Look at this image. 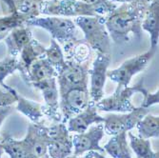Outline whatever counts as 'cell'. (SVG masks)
<instances>
[{
	"label": "cell",
	"instance_id": "obj_22",
	"mask_svg": "<svg viewBox=\"0 0 159 158\" xmlns=\"http://www.w3.org/2000/svg\"><path fill=\"white\" fill-rule=\"evenodd\" d=\"M139 137L144 139L158 138L159 136V116L147 113L136 124Z\"/></svg>",
	"mask_w": 159,
	"mask_h": 158
},
{
	"label": "cell",
	"instance_id": "obj_12",
	"mask_svg": "<svg viewBox=\"0 0 159 158\" xmlns=\"http://www.w3.org/2000/svg\"><path fill=\"white\" fill-rule=\"evenodd\" d=\"M110 64L111 54L96 52V57L93 63V69L89 71V74L91 75V87L89 93L91 100L95 103L103 98L107 71Z\"/></svg>",
	"mask_w": 159,
	"mask_h": 158
},
{
	"label": "cell",
	"instance_id": "obj_27",
	"mask_svg": "<svg viewBox=\"0 0 159 158\" xmlns=\"http://www.w3.org/2000/svg\"><path fill=\"white\" fill-rule=\"evenodd\" d=\"M44 57L53 67V69L56 70V73H58V71L63 68V66L66 62L65 54L63 52L61 46L52 38L51 40L50 47L48 49H46V51H45Z\"/></svg>",
	"mask_w": 159,
	"mask_h": 158
},
{
	"label": "cell",
	"instance_id": "obj_10",
	"mask_svg": "<svg viewBox=\"0 0 159 158\" xmlns=\"http://www.w3.org/2000/svg\"><path fill=\"white\" fill-rule=\"evenodd\" d=\"M48 127L43 122L31 123L26 136L22 139L29 158H41L48 153Z\"/></svg>",
	"mask_w": 159,
	"mask_h": 158
},
{
	"label": "cell",
	"instance_id": "obj_4",
	"mask_svg": "<svg viewBox=\"0 0 159 158\" xmlns=\"http://www.w3.org/2000/svg\"><path fill=\"white\" fill-rule=\"evenodd\" d=\"M144 86L143 78L140 79L135 85L132 87H122L118 86L115 89L114 93L106 98H102L95 103L97 111H111V112H119L126 113L134 111V107L131 101V99L134 93H140Z\"/></svg>",
	"mask_w": 159,
	"mask_h": 158
},
{
	"label": "cell",
	"instance_id": "obj_34",
	"mask_svg": "<svg viewBox=\"0 0 159 158\" xmlns=\"http://www.w3.org/2000/svg\"><path fill=\"white\" fill-rule=\"evenodd\" d=\"M93 152V158H108L106 156H104L103 154L99 153L98 151H92Z\"/></svg>",
	"mask_w": 159,
	"mask_h": 158
},
{
	"label": "cell",
	"instance_id": "obj_16",
	"mask_svg": "<svg viewBox=\"0 0 159 158\" xmlns=\"http://www.w3.org/2000/svg\"><path fill=\"white\" fill-rule=\"evenodd\" d=\"M57 73L53 69V67L49 63V61L45 58L36 59L28 69V70L22 75V78L24 81L34 87L38 83H41L43 81H46L52 78H56Z\"/></svg>",
	"mask_w": 159,
	"mask_h": 158
},
{
	"label": "cell",
	"instance_id": "obj_3",
	"mask_svg": "<svg viewBox=\"0 0 159 158\" xmlns=\"http://www.w3.org/2000/svg\"><path fill=\"white\" fill-rule=\"evenodd\" d=\"M75 24L84 34L85 42L96 52L111 54V37L105 26L104 16H78Z\"/></svg>",
	"mask_w": 159,
	"mask_h": 158
},
{
	"label": "cell",
	"instance_id": "obj_5",
	"mask_svg": "<svg viewBox=\"0 0 159 158\" xmlns=\"http://www.w3.org/2000/svg\"><path fill=\"white\" fill-rule=\"evenodd\" d=\"M89 71L87 63L79 64L73 60H66L56 76L59 96L71 89H88Z\"/></svg>",
	"mask_w": 159,
	"mask_h": 158
},
{
	"label": "cell",
	"instance_id": "obj_15",
	"mask_svg": "<svg viewBox=\"0 0 159 158\" xmlns=\"http://www.w3.org/2000/svg\"><path fill=\"white\" fill-rule=\"evenodd\" d=\"M104 117L100 116L97 112L95 102L91 100V102L86 109L67 121V129L70 133H82L88 130L93 124L104 123Z\"/></svg>",
	"mask_w": 159,
	"mask_h": 158
},
{
	"label": "cell",
	"instance_id": "obj_9",
	"mask_svg": "<svg viewBox=\"0 0 159 158\" xmlns=\"http://www.w3.org/2000/svg\"><path fill=\"white\" fill-rule=\"evenodd\" d=\"M48 154L51 158H67L73 153V140L63 122L53 123L48 127Z\"/></svg>",
	"mask_w": 159,
	"mask_h": 158
},
{
	"label": "cell",
	"instance_id": "obj_26",
	"mask_svg": "<svg viewBox=\"0 0 159 158\" xmlns=\"http://www.w3.org/2000/svg\"><path fill=\"white\" fill-rule=\"evenodd\" d=\"M44 0H14L16 11L25 16L28 20L38 17Z\"/></svg>",
	"mask_w": 159,
	"mask_h": 158
},
{
	"label": "cell",
	"instance_id": "obj_7",
	"mask_svg": "<svg viewBox=\"0 0 159 158\" xmlns=\"http://www.w3.org/2000/svg\"><path fill=\"white\" fill-rule=\"evenodd\" d=\"M155 53L156 51L150 49L146 52L135 55L124 61L118 68L107 71V77L118 86L128 87L133 77L146 69Z\"/></svg>",
	"mask_w": 159,
	"mask_h": 158
},
{
	"label": "cell",
	"instance_id": "obj_36",
	"mask_svg": "<svg viewBox=\"0 0 159 158\" xmlns=\"http://www.w3.org/2000/svg\"><path fill=\"white\" fill-rule=\"evenodd\" d=\"M41 158H51V157H50V155H49V154L47 153L46 155H44V156H43V157H41Z\"/></svg>",
	"mask_w": 159,
	"mask_h": 158
},
{
	"label": "cell",
	"instance_id": "obj_35",
	"mask_svg": "<svg viewBox=\"0 0 159 158\" xmlns=\"http://www.w3.org/2000/svg\"><path fill=\"white\" fill-rule=\"evenodd\" d=\"M4 153V151H3V148H2V145L1 143H0V158H2V154Z\"/></svg>",
	"mask_w": 159,
	"mask_h": 158
},
{
	"label": "cell",
	"instance_id": "obj_19",
	"mask_svg": "<svg viewBox=\"0 0 159 158\" xmlns=\"http://www.w3.org/2000/svg\"><path fill=\"white\" fill-rule=\"evenodd\" d=\"M46 48L40 42L35 39H32L20 52V70L21 76L28 70L30 66L38 58L44 57Z\"/></svg>",
	"mask_w": 159,
	"mask_h": 158
},
{
	"label": "cell",
	"instance_id": "obj_8",
	"mask_svg": "<svg viewBox=\"0 0 159 158\" xmlns=\"http://www.w3.org/2000/svg\"><path fill=\"white\" fill-rule=\"evenodd\" d=\"M147 113L149 110L141 107H136L126 113H109L104 117V132L109 135L127 133L134 129Z\"/></svg>",
	"mask_w": 159,
	"mask_h": 158
},
{
	"label": "cell",
	"instance_id": "obj_13",
	"mask_svg": "<svg viewBox=\"0 0 159 158\" xmlns=\"http://www.w3.org/2000/svg\"><path fill=\"white\" fill-rule=\"evenodd\" d=\"M104 133V126L102 123L89 128L82 133H75L71 137L74 155L80 156L87 151L105 152L104 149L99 145V142L103 138Z\"/></svg>",
	"mask_w": 159,
	"mask_h": 158
},
{
	"label": "cell",
	"instance_id": "obj_18",
	"mask_svg": "<svg viewBox=\"0 0 159 158\" xmlns=\"http://www.w3.org/2000/svg\"><path fill=\"white\" fill-rule=\"evenodd\" d=\"M32 39V33L27 26L13 29L4 39L8 48V55L17 57L21 50Z\"/></svg>",
	"mask_w": 159,
	"mask_h": 158
},
{
	"label": "cell",
	"instance_id": "obj_31",
	"mask_svg": "<svg viewBox=\"0 0 159 158\" xmlns=\"http://www.w3.org/2000/svg\"><path fill=\"white\" fill-rule=\"evenodd\" d=\"M13 108L12 106H0V127L2 126V123L4 120L10 115L11 112L12 111Z\"/></svg>",
	"mask_w": 159,
	"mask_h": 158
},
{
	"label": "cell",
	"instance_id": "obj_11",
	"mask_svg": "<svg viewBox=\"0 0 159 158\" xmlns=\"http://www.w3.org/2000/svg\"><path fill=\"white\" fill-rule=\"evenodd\" d=\"M91 102L89 89H71L60 95L59 109L65 123L81 112Z\"/></svg>",
	"mask_w": 159,
	"mask_h": 158
},
{
	"label": "cell",
	"instance_id": "obj_29",
	"mask_svg": "<svg viewBox=\"0 0 159 158\" xmlns=\"http://www.w3.org/2000/svg\"><path fill=\"white\" fill-rule=\"evenodd\" d=\"M142 95H143V101L141 103V108H145V109H149L151 106L154 105V104H158L159 101V94H158V90L153 93H151L146 87H144L143 90L141 91Z\"/></svg>",
	"mask_w": 159,
	"mask_h": 158
},
{
	"label": "cell",
	"instance_id": "obj_25",
	"mask_svg": "<svg viewBox=\"0 0 159 158\" xmlns=\"http://www.w3.org/2000/svg\"><path fill=\"white\" fill-rule=\"evenodd\" d=\"M27 20L28 18L18 11L1 16L0 17V40L5 39L13 29L25 26V22Z\"/></svg>",
	"mask_w": 159,
	"mask_h": 158
},
{
	"label": "cell",
	"instance_id": "obj_24",
	"mask_svg": "<svg viewBox=\"0 0 159 158\" xmlns=\"http://www.w3.org/2000/svg\"><path fill=\"white\" fill-rule=\"evenodd\" d=\"M0 143L4 152H6L10 158H29L22 140H16L9 134H4L0 139Z\"/></svg>",
	"mask_w": 159,
	"mask_h": 158
},
{
	"label": "cell",
	"instance_id": "obj_14",
	"mask_svg": "<svg viewBox=\"0 0 159 158\" xmlns=\"http://www.w3.org/2000/svg\"><path fill=\"white\" fill-rule=\"evenodd\" d=\"M34 88L41 91L45 104L43 105V114L46 115L52 123L62 122V114L59 109L58 102V87L56 78H52L46 81L38 83Z\"/></svg>",
	"mask_w": 159,
	"mask_h": 158
},
{
	"label": "cell",
	"instance_id": "obj_28",
	"mask_svg": "<svg viewBox=\"0 0 159 158\" xmlns=\"http://www.w3.org/2000/svg\"><path fill=\"white\" fill-rule=\"evenodd\" d=\"M80 1L93 6L96 10L99 16H106L117 7L111 0H80Z\"/></svg>",
	"mask_w": 159,
	"mask_h": 158
},
{
	"label": "cell",
	"instance_id": "obj_33",
	"mask_svg": "<svg viewBox=\"0 0 159 158\" xmlns=\"http://www.w3.org/2000/svg\"><path fill=\"white\" fill-rule=\"evenodd\" d=\"M89 153L86 154L85 156H75V155H70L69 157L67 158H93V152L92 151H88Z\"/></svg>",
	"mask_w": 159,
	"mask_h": 158
},
{
	"label": "cell",
	"instance_id": "obj_2",
	"mask_svg": "<svg viewBox=\"0 0 159 158\" xmlns=\"http://www.w3.org/2000/svg\"><path fill=\"white\" fill-rule=\"evenodd\" d=\"M27 27L42 28L50 33L52 38L63 47L64 52H68L79 40L76 37V27L75 22L67 17L46 16L35 17L25 22Z\"/></svg>",
	"mask_w": 159,
	"mask_h": 158
},
{
	"label": "cell",
	"instance_id": "obj_17",
	"mask_svg": "<svg viewBox=\"0 0 159 158\" xmlns=\"http://www.w3.org/2000/svg\"><path fill=\"white\" fill-rule=\"evenodd\" d=\"M158 17H159V0H153L149 5L146 10L145 16L141 23L142 30L149 33L150 41H151V50L157 52L158 39H159V26H158Z\"/></svg>",
	"mask_w": 159,
	"mask_h": 158
},
{
	"label": "cell",
	"instance_id": "obj_23",
	"mask_svg": "<svg viewBox=\"0 0 159 158\" xmlns=\"http://www.w3.org/2000/svg\"><path fill=\"white\" fill-rule=\"evenodd\" d=\"M128 136L129 138V145L137 158H159L158 151L156 152L152 149L149 139L135 136L132 133H129Z\"/></svg>",
	"mask_w": 159,
	"mask_h": 158
},
{
	"label": "cell",
	"instance_id": "obj_1",
	"mask_svg": "<svg viewBox=\"0 0 159 158\" xmlns=\"http://www.w3.org/2000/svg\"><path fill=\"white\" fill-rule=\"evenodd\" d=\"M150 3H123L105 16V26L116 45L129 41V34L142 37L141 23Z\"/></svg>",
	"mask_w": 159,
	"mask_h": 158
},
{
	"label": "cell",
	"instance_id": "obj_20",
	"mask_svg": "<svg viewBox=\"0 0 159 158\" xmlns=\"http://www.w3.org/2000/svg\"><path fill=\"white\" fill-rule=\"evenodd\" d=\"M103 149L112 158H132L127 141V133L113 135L104 145Z\"/></svg>",
	"mask_w": 159,
	"mask_h": 158
},
{
	"label": "cell",
	"instance_id": "obj_32",
	"mask_svg": "<svg viewBox=\"0 0 159 158\" xmlns=\"http://www.w3.org/2000/svg\"><path fill=\"white\" fill-rule=\"evenodd\" d=\"M113 3H151L153 0H111Z\"/></svg>",
	"mask_w": 159,
	"mask_h": 158
},
{
	"label": "cell",
	"instance_id": "obj_30",
	"mask_svg": "<svg viewBox=\"0 0 159 158\" xmlns=\"http://www.w3.org/2000/svg\"><path fill=\"white\" fill-rule=\"evenodd\" d=\"M0 5H1L4 16H8V14L17 11L16 5H14V0H0Z\"/></svg>",
	"mask_w": 159,
	"mask_h": 158
},
{
	"label": "cell",
	"instance_id": "obj_21",
	"mask_svg": "<svg viewBox=\"0 0 159 158\" xmlns=\"http://www.w3.org/2000/svg\"><path fill=\"white\" fill-rule=\"evenodd\" d=\"M16 110L26 115L32 123H39L43 117V105L29 100L17 93Z\"/></svg>",
	"mask_w": 159,
	"mask_h": 158
},
{
	"label": "cell",
	"instance_id": "obj_6",
	"mask_svg": "<svg viewBox=\"0 0 159 158\" xmlns=\"http://www.w3.org/2000/svg\"><path fill=\"white\" fill-rule=\"evenodd\" d=\"M41 13L48 16L78 17L99 16L96 10L80 0H50L44 1Z\"/></svg>",
	"mask_w": 159,
	"mask_h": 158
}]
</instances>
